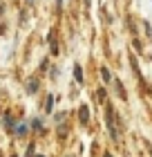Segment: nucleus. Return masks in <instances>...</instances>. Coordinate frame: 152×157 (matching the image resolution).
<instances>
[{"instance_id":"nucleus-1","label":"nucleus","mask_w":152,"mask_h":157,"mask_svg":"<svg viewBox=\"0 0 152 157\" xmlns=\"http://www.w3.org/2000/svg\"><path fill=\"white\" fill-rule=\"evenodd\" d=\"M105 124H107V130H110V137L114 141H119V128H117V112H114L112 105H107V119H105Z\"/></svg>"},{"instance_id":"nucleus-2","label":"nucleus","mask_w":152,"mask_h":157,"mask_svg":"<svg viewBox=\"0 0 152 157\" xmlns=\"http://www.w3.org/2000/svg\"><path fill=\"white\" fill-rule=\"evenodd\" d=\"M78 121H81V124H87V121H90V110H87V105H81V108H78Z\"/></svg>"},{"instance_id":"nucleus-3","label":"nucleus","mask_w":152,"mask_h":157,"mask_svg":"<svg viewBox=\"0 0 152 157\" xmlns=\"http://www.w3.org/2000/svg\"><path fill=\"white\" fill-rule=\"evenodd\" d=\"M36 90H38V81H36V78H29V83H27V92H32V94H34Z\"/></svg>"},{"instance_id":"nucleus-4","label":"nucleus","mask_w":152,"mask_h":157,"mask_svg":"<svg viewBox=\"0 0 152 157\" xmlns=\"http://www.w3.org/2000/svg\"><path fill=\"white\" fill-rule=\"evenodd\" d=\"M74 78H76L78 83H83V70H81V65L74 67Z\"/></svg>"},{"instance_id":"nucleus-5","label":"nucleus","mask_w":152,"mask_h":157,"mask_svg":"<svg viewBox=\"0 0 152 157\" xmlns=\"http://www.w3.org/2000/svg\"><path fill=\"white\" fill-rule=\"evenodd\" d=\"M101 76H103V81H112V74L107 67H101Z\"/></svg>"},{"instance_id":"nucleus-6","label":"nucleus","mask_w":152,"mask_h":157,"mask_svg":"<svg viewBox=\"0 0 152 157\" xmlns=\"http://www.w3.org/2000/svg\"><path fill=\"white\" fill-rule=\"evenodd\" d=\"M49 40H52V54H58V45H56V38H54V32L49 34Z\"/></svg>"},{"instance_id":"nucleus-7","label":"nucleus","mask_w":152,"mask_h":157,"mask_svg":"<svg viewBox=\"0 0 152 157\" xmlns=\"http://www.w3.org/2000/svg\"><path fill=\"white\" fill-rule=\"evenodd\" d=\"M52 108H54V97L49 94V97H47V103H45V110H47V112H52Z\"/></svg>"},{"instance_id":"nucleus-8","label":"nucleus","mask_w":152,"mask_h":157,"mask_svg":"<svg viewBox=\"0 0 152 157\" xmlns=\"http://www.w3.org/2000/svg\"><path fill=\"white\" fill-rule=\"evenodd\" d=\"M5 124H7V126H9V128H13V119H11L9 115H5Z\"/></svg>"},{"instance_id":"nucleus-9","label":"nucleus","mask_w":152,"mask_h":157,"mask_svg":"<svg viewBox=\"0 0 152 157\" xmlns=\"http://www.w3.org/2000/svg\"><path fill=\"white\" fill-rule=\"evenodd\" d=\"M16 132H18V135H25V132H27V126H25V124H23V126H18V128H16Z\"/></svg>"},{"instance_id":"nucleus-10","label":"nucleus","mask_w":152,"mask_h":157,"mask_svg":"<svg viewBox=\"0 0 152 157\" xmlns=\"http://www.w3.org/2000/svg\"><path fill=\"white\" fill-rule=\"evenodd\" d=\"M34 155V146H29V148H27V157H32Z\"/></svg>"},{"instance_id":"nucleus-11","label":"nucleus","mask_w":152,"mask_h":157,"mask_svg":"<svg viewBox=\"0 0 152 157\" xmlns=\"http://www.w3.org/2000/svg\"><path fill=\"white\" fill-rule=\"evenodd\" d=\"M103 157H112V155H110V153H105V155H103Z\"/></svg>"},{"instance_id":"nucleus-12","label":"nucleus","mask_w":152,"mask_h":157,"mask_svg":"<svg viewBox=\"0 0 152 157\" xmlns=\"http://www.w3.org/2000/svg\"><path fill=\"white\" fill-rule=\"evenodd\" d=\"M36 157H43V155H36Z\"/></svg>"},{"instance_id":"nucleus-13","label":"nucleus","mask_w":152,"mask_h":157,"mask_svg":"<svg viewBox=\"0 0 152 157\" xmlns=\"http://www.w3.org/2000/svg\"><path fill=\"white\" fill-rule=\"evenodd\" d=\"M27 2H32V0H27Z\"/></svg>"}]
</instances>
